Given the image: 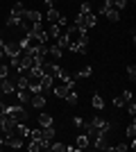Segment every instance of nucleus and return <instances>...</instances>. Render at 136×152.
<instances>
[{"mask_svg": "<svg viewBox=\"0 0 136 152\" xmlns=\"http://www.w3.org/2000/svg\"><path fill=\"white\" fill-rule=\"evenodd\" d=\"M43 5H45V9H52V7H55V2H52V0H43Z\"/></svg>", "mask_w": 136, "mask_h": 152, "instance_id": "473e14b6", "label": "nucleus"}, {"mask_svg": "<svg viewBox=\"0 0 136 152\" xmlns=\"http://www.w3.org/2000/svg\"><path fill=\"white\" fill-rule=\"evenodd\" d=\"M91 75H93V68H91V66H84V68L75 75V80H86V77H91Z\"/></svg>", "mask_w": 136, "mask_h": 152, "instance_id": "aec40b11", "label": "nucleus"}, {"mask_svg": "<svg viewBox=\"0 0 136 152\" xmlns=\"http://www.w3.org/2000/svg\"><path fill=\"white\" fill-rule=\"evenodd\" d=\"M2 145H5V139H2V136H0V148H2Z\"/></svg>", "mask_w": 136, "mask_h": 152, "instance_id": "72a5a7b5", "label": "nucleus"}, {"mask_svg": "<svg viewBox=\"0 0 136 152\" xmlns=\"http://www.w3.org/2000/svg\"><path fill=\"white\" fill-rule=\"evenodd\" d=\"M30 104H32V107H36V109L45 107V95H43V93H32V98H30Z\"/></svg>", "mask_w": 136, "mask_h": 152, "instance_id": "9d476101", "label": "nucleus"}, {"mask_svg": "<svg viewBox=\"0 0 136 152\" xmlns=\"http://www.w3.org/2000/svg\"><path fill=\"white\" fill-rule=\"evenodd\" d=\"M52 86H55V77L43 73V75H41V91H50Z\"/></svg>", "mask_w": 136, "mask_h": 152, "instance_id": "1a4fd4ad", "label": "nucleus"}, {"mask_svg": "<svg viewBox=\"0 0 136 152\" xmlns=\"http://www.w3.org/2000/svg\"><path fill=\"white\" fill-rule=\"evenodd\" d=\"M30 139L41 141V129H39V127H36V129H30Z\"/></svg>", "mask_w": 136, "mask_h": 152, "instance_id": "cd10ccee", "label": "nucleus"}, {"mask_svg": "<svg viewBox=\"0 0 136 152\" xmlns=\"http://www.w3.org/2000/svg\"><path fill=\"white\" fill-rule=\"evenodd\" d=\"M45 18L50 20V23H57L59 27H64V25H66V18H64V16H61V14H59V9H55V7L45 12Z\"/></svg>", "mask_w": 136, "mask_h": 152, "instance_id": "7ed1b4c3", "label": "nucleus"}, {"mask_svg": "<svg viewBox=\"0 0 136 152\" xmlns=\"http://www.w3.org/2000/svg\"><path fill=\"white\" fill-rule=\"evenodd\" d=\"M61 55H64V48H59L57 43L48 45V57H55V59H59Z\"/></svg>", "mask_w": 136, "mask_h": 152, "instance_id": "4468645a", "label": "nucleus"}, {"mask_svg": "<svg viewBox=\"0 0 136 152\" xmlns=\"http://www.w3.org/2000/svg\"><path fill=\"white\" fill-rule=\"evenodd\" d=\"M91 104H93V109H104L102 95H93V98H91Z\"/></svg>", "mask_w": 136, "mask_h": 152, "instance_id": "4be33fe9", "label": "nucleus"}, {"mask_svg": "<svg viewBox=\"0 0 136 152\" xmlns=\"http://www.w3.org/2000/svg\"><path fill=\"white\" fill-rule=\"evenodd\" d=\"M91 12V5L89 2H82V5H79V14H89Z\"/></svg>", "mask_w": 136, "mask_h": 152, "instance_id": "c756f323", "label": "nucleus"}, {"mask_svg": "<svg viewBox=\"0 0 136 152\" xmlns=\"http://www.w3.org/2000/svg\"><path fill=\"white\" fill-rule=\"evenodd\" d=\"M9 70H12V66L5 61V59H0V80H5V77H9Z\"/></svg>", "mask_w": 136, "mask_h": 152, "instance_id": "f3484780", "label": "nucleus"}, {"mask_svg": "<svg viewBox=\"0 0 136 152\" xmlns=\"http://www.w3.org/2000/svg\"><path fill=\"white\" fill-rule=\"evenodd\" d=\"M91 143H89V136L86 134H82V136H77V143H75V150H86Z\"/></svg>", "mask_w": 136, "mask_h": 152, "instance_id": "2eb2a0df", "label": "nucleus"}, {"mask_svg": "<svg viewBox=\"0 0 136 152\" xmlns=\"http://www.w3.org/2000/svg\"><path fill=\"white\" fill-rule=\"evenodd\" d=\"M113 7H116L118 12H123L125 7H127V0H113Z\"/></svg>", "mask_w": 136, "mask_h": 152, "instance_id": "bb28decb", "label": "nucleus"}, {"mask_svg": "<svg viewBox=\"0 0 136 152\" xmlns=\"http://www.w3.org/2000/svg\"><path fill=\"white\" fill-rule=\"evenodd\" d=\"M120 98H123V100H125V104L134 100V98H132V91H123V93H120Z\"/></svg>", "mask_w": 136, "mask_h": 152, "instance_id": "c85d7f7f", "label": "nucleus"}, {"mask_svg": "<svg viewBox=\"0 0 136 152\" xmlns=\"http://www.w3.org/2000/svg\"><path fill=\"white\" fill-rule=\"evenodd\" d=\"M5 145L18 150V148H23V139H20V136H7V139H5Z\"/></svg>", "mask_w": 136, "mask_h": 152, "instance_id": "ddd939ff", "label": "nucleus"}, {"mask_svg": "<svg viewBox=\"0 0 136 152\" xmlns=\"http://www.w3.org/2000/svg\"><path fill=\"white\" fill-rule=\"evenodd\" d=\"M73 123H75V127H84V118H79V116H75V118H73Z\"/></svg>", "mask_w": 136, "mask_h": 152, "instance_id": "2f4dec72", "label": "nucleus"}, {"mask_svg": "<svg viewBox=\"0 0 136 152\" xmlns=\"http://www.w3.org/2000/svg\"><path fill=\"white\" fill-rule=\"evenodd\" d=\"M113 107H118V109H120V107H125V100L120 98V95H118V98H113Z\"/></svg>", "mask_w": 136, "mask_h": 152, "instance_id": "7c9ffc66", "label": "nucleus"}, {"mask_svg": "<svg viewBox=\"0 0 136 152\" xmlns=\"http://www.w3.org/2000/svg\"><path fill=\"white\" fill-rule=\"evenodd\" d=\"M102 16H107V18L111 20V23H116V20H120V12H118L116 7H109V9H104Z\"/></svg>", "mask_w": 136, "mask_h": 152, "instance_id": "f8f14e48", "label": "nucleus"}, {"mask_svg": "<svg viewBox=\"0 0 136 152\" xmlns=\"http://www.w3.org/2000/svg\"><path fill=\"white\" fill-rule=\"evenodd\" d=\"M20 16H14V14H9L5 18V27H9V30H18V25H20Z\"/></svg>", "mask_w": 136, "mask_h": 152, "instance_id": "6e6552de", "label": "nucleus"}, {"mask_svg": "<svg viewBox=\"0 0 136 152\" xmlns=\"http://www.w3.org/2000/svg\"><path fill=\"white\" fill-rule=\"evenodd\" d=\"M97 18H95V14L89 12V14H77V18H75V25L82 27V30H91V27H95Z\"/></svg>", "mask_w": 136, "mask_h": 152, "instance_id": "f03ea898", "label": "nucleus"}, {"mask_svg": "<svg viewBox=\"0 0 136 152\" xmlns=\"http://www.w3.org/2000/svg\"><path fill=\"white\" fill-rule=\"evenodd\" d=\"M0 59H5V52H2V48H0Z\"/></svg>", "mask_w": 136, "mask_h": 152, "instance_id": "f704fd0d", "label": "nucleus"}, {"mask_svg": "<svg viewBox=\"0 0 136 152\" xmlns=\"http://www.w3.org/2000/svg\"><path fill=\"white\" fill-rule=\"evenodd\" d=\"M27 150H30V152H39V150H45V145H43V141L32 139L30 143H27Z\"/></svg>", "mask_w": 136, "mask_h": 152, "instance_id": "dca6fc26", "label": "nucleus"}, {"mask_svg": "<svg viewBox=\"0 0 136 152\" xmlns=\"http://www.w3.org/2000/svg\"><path fill=\"white\" fill-rule=\"evenodd\" d=\"M125 134H127L129 139H134V136H136V123H132V125L127 127V129H125Z\"/></svg>", "mask_w": 136, "mask_h": 152, "instance_id": "a878e982", "label": "nucleus"}, {"mask_svg": "<svg viewBox=\"0 0 136 152\" xmlns=\"http://www.w3.org/2000/svg\"><path fill=\"white\" fill-rule=\"evenodd\" d=\"M127 75H129L132 82L136 80V66H134V64H129V66H127Z\"/></svg>", "mask_w": 136, "mask_h": 152, "instance_id": "b1692460", "label": "nucleus"}, {"mask_svg": "<svg viewBox=\"0 0 136 152\" xmlns=\"http://www.w3.org/2000/svg\"><path fill=\"white\" fill-rule=\"evenodd\" d=\"M125 107H127V111H129V116H132V118H134V116H136V102L132 100V102H127Z\"/></svg>", "mask_w": 136, "mask_h": 152, "instance_id": "393cba45", "label": "nucleus"}, {"mask_svg": "<svg viewBox=\"0 0 136 152\" xmlns=\"http://www.w3.org/2000/svg\"><path fill=\"white\" fill-rule=\"evenodd\" d=\"M5 114H9L16 123H25L30 118V114L23 109V104H9V107H5Z\"/></svg>", "mask_w": 136, "mask_h": 152, "instance_id": "f257e3e1", "label": "nucleus"}, {"mask_svg": "<svg viewBox=\"0 0 136 152\" xmlns=\"http://www.w3.org/2000/svg\"><path fill=\"white\" fill-rule=\"evenodd\" d=\"M0 91H2L5 95L16 93V84H14V80H12V77H5V80H0Z\"/></svg>", "mask_w": 136, "mask_h": 152, "instance_id": "39448f33", "label": "nucleus"}, {"mask_svg": "<svg viewBox=\"0 0 136 152\" xmlns=\"http://www.w3.org/2000/svg\"><path fill=\"white\" fill-rule=\"evenodd\" d=\"M23 18L30 20V23H41V20H43V14H41L39 9H25Z\"/></svg>", "mask_w": 136, "mask_h": 152, "instance_id": "423d86ee", "label": "nucleus"}, {"mask_svg": "<svg viewBox=\"0 0 136 152\" xmlns=\"http://www.w3.org/2000/svg\"><path fill=\"white\" fill-rule=\"evenodd\" d=\"M9 14H14V16H20V18H23V14H25L23 2H14V5H12V12H9Z\"/></svg>", "mask_w": 136, "mask_h": 152, "instance_id": "a211bd4d", "label": "nucleus"}, {"mask_svg": "<svg viewBox=\"0 0 136 152\" xmlns=\"http://www.w3.org/2000/svg\"><path fill=\"white\" fill-rule=\"evenodd\" d=\"M66 102H68V104H77V100H79V95H77V91H68V93H66V98H64Z\"/></svg>", "mask_w": 136, "mask_h": 152, "instance_id": "412c9836", "label": "nucleus"}, {"mask_svg": "<svg viewBox=\"0 0 136 152\" xmlns=\"http://www.w3.org/2000/svg\"><path fill=\"white\" fill-rule=\"evenodd\" d=\"M68 91H71V86H68V84H55V86L50 89V93L57 95V98H66V93H68Z\"/></svg>", "mask_w": 136, "mask_h": 152, "instance_id": "0eeeda50", "label": "nucleus"}, {"mask_svg": "<svg viewBox=\"0 0 136 152\" xmlns=\"http://www.w3.org/2000/svg\"><path fill=\"white\" fill-rule=\"evenodd\" d=\"M52 123H55V121H52L50 114H39V125H41V127H50Z\"/></svg>", "mask_w": 136, "mask_h": 152, "instance_id": "6ab92c4d", "label": "nucleus"}, {"mask_svg": "<svg viewBox=\"0 0 136 152\" xmlns=\"http://www.w3.org/2000/svg\"><path fill=\"white\" fill-rule=\"evenodd\" d=\"M59 34H61V30H59V25H57V23H50V30H48V37L57 39Z\"/></svg>", "mask_w": 136, "mask_h": 152, "instance_id": "5701e85b", "label": "nucleus"}, {"mask_svg": "<svg viewBox=\"0 0 136 152\" xmlns=\"http://www.w3.org/2000/svg\"><path fill=\"white\" fill-rule=\"evenodd\" d=\"M16 98H18L20 104H25V102H30V98H32V91L30 89H16Z\"/></svg>", "mask_w": 136, "mask_h": 152, "instance_id": "9b49d317", "label": "nucleus"}, {"mask_svg": "<svg viewBox=\"0 0 136 152\" xmlns=\"http://www.w3.org/2000/svg\"><path fill=\"white\" fill-rule=\"evenodd\" d=\"M2 52H5L7 57H14V55H18V52H20L18 41H5V45H2Z\"/></svg>", "mask_w": 136, "mask_h": 152, "instance_id": "20e7f679", "label": "nucleus"}]
</instances>
